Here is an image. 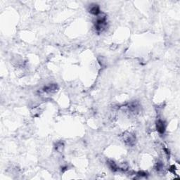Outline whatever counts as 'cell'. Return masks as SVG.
I'll use <instances>...</instances> for the list:
<instances>
[{"label":"cell","instance_id":"cell-1","mask_svg":"<svg viewBox=\"0 0 180 180\" xmlns=\"http://www.w3.org/2000/svg\"><path fill=\"white\" fill-rule=\"evenodd\" d=\"M106 25V16H98L95 23V28L98 32L102 31Z\"/></svg>","mask_w":180,"mask_h":180},{"label":"cell","instance_id":"cell-2","mask_svg":"<svg viewBox=\"0 0 180 180\" xmlns=\"http://www.w3.org/2000/svg\"><path fill=\"white\" fill-rule=\"evenodd\" d=\"M123 140L128 146H133L136 141L135 134L132 132H127L123 134Z\"/></svg>","mask_w":180,"mask_h":180},{"label":"cell","instance_id":"cell-3","mask_svg":"<svg viewBox=\"0 0 180 180\" xmlns=\"http://www.w3.org/2000/svg\"><path fill=\"white\" fill-rule=\"evenodd\" d=\"M166 129V124L164 120L159 119L156 122V130L160 134H164Z\"/></svg>","mask_w":180,"mask_h":180},{"label":"cell","instance_id":"cell-4","mask_svg":"<svg viewBox=\"0 0 180 180\" xmlns=\"http://www.w3.org/2000/svg\"><path fill=\"white\" fill-rule=\"evenodd\" d=\"M90 12L92 14L94 15V16H98L101 13L100 7H99V6L98 4H92L90 8Z\"/></svg>","mask_w":180,"mask_h":180},{"label":"cell","instance_id":"cell-5","mask_svg":"<svg viewBox=\"0 0 180 180\" xmlns=\"http://www.w3.org/2000/svg\"><path fill=\"white\" fill-rule=\"evenodd\" d=\"M57 90H58V86L56 84H51L45 87L44 92H46V93H54V92H56Z\"/></svg>","mask_w":180,"mask_h":180},{"label":"cell","instance_id":"cell-6","mask_svg":"<svg viewBox=\"0 0 180 180\" xmlns=\"http://www.w3.org/2000/svg\"><path fill=\"white\" fill-rule=\"evenodd\" d=\"M108 165H109L110 168L113 171H118L119 170V167H118L116 163H115V162H113V160H109L108 161Z\"/></svg>","mask_w":180,"mask_h":180},{"label":"cell","instance_id":"cell-7","mask_svg":"<svg viewBox=\"0 0 180 180\" xmlns=\"http://www.w3.org/2000/svg\"><path fill=\"white\" fill-rule=\"evenodd\" d=\"M163 167V164H162V163H157L156 164V170L158 171H160L162 170V168Z\"/></svg>","mask_w":180,"mask_h":180}]
</instances>
